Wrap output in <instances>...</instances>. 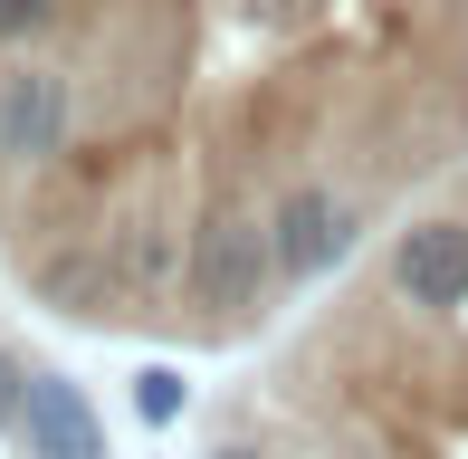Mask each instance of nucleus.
Here are the masks:
<instances>
[{
	"instance_id": "obj_1",
	"label": "nucleus",
	"mask_w": 468,
	"mask_h": 459,
	"mask_svg": "<svg viewBox=\"0 0 468 459\" xmlns=\"http://www.w3.org/2000/svg\"><path fill=\"white\" fill-rule=\"evenodd\" d=\"M268 287H278L268 220H249V211H229V201H210V211L191 220V268H182L191 326H201V336H239V326H259Z\"/></svg>"
},
{
	"instance_id": "obj_2",
	"label": "nucleus",
	"mask_w": 468,
	"mask_h": 459,
	"mask_svg": "<svg viewBox=\"0 0 468 459\" xmlns=\"http://www.w3.org/2000/svg\"><path fill=\"white\" fill-rule=\"evenodd\" d=\"M364 240V201L335 192V182H287L268 201V259H278V287H315L354 259Z\"/></svg>"
},
{
	"instance_id": "obj_3",
	"label": "nucleus",
	"mask_w": 468,
	"mask_h": 459,
	"mask_svg": "<svg viewBox=\"0 0 468 459\" xmlns=\"http://www.w3.org/2000/svg\"><path fill=\"white\" fill-rule=\"evenodd\" d=\"M401 316H459L468 306V220L459 211H431L392 240V268H382Z\"/></svg>"
},
{
	"instance_id": "obj_4",
	"label": "nucleus",
	"mask_w": 468,
	"mask_h": 459,
	"mask_svg": "<svg viewBox=\"0 0 468 459\" xmlns=\"http://www.w3.org/2000/svg\"><path fill=\"white\" fill-rule=\"evenodd\" d=\"M77 134V87L58 68H0V163L10 173H48Z\"/></svg>"
},
{
	"instance_id": "obj_5",
	"label": "nucleus",
	"mask_w": 468,
	"mask_h": 459,
	"mask_svg": "<svg viewBox=\"0 0 468 459\" xmlns=\"http://www.w3.org/2000/svg\"><path fill=\"white\" fill-rule=\"evenodd\" d=\"M19 450H29V459H115V450H105L96 402H87V383H77V373H58V364H29Z\"/></svg>"
},
{
	"instance_id": "obj_6",
	"label": "nucleus",
	"mask_w": 468,
	"mask_h": 459,
	"mask_svg": "<svg viewBox=\"0 0 468 459\" xmlns=\"http://www.w3.org/2000/svg\"><path fill=\"white\" fill-rule=\"evenodd\" d=\"M105 268H115V287H124V297L163 306V297H182V268H191V230H173L163 211H124L115 230H105Z\"/></svg>"
},
{
	"instance_id": "obj_7",
	"label": "nucleus",
	"mask_w": 468,
	"mask_h": 459,
	"mask_svg": "<svg viewBox=\"0 0 468 459\" xmlns=\"http://www.w3.org/2000/svg\"><path fill=\"white\" fill-rule=\"evenodd\" d=\"M38 297H48L58 316H77V326H105L124 306V287H115V268H105V249H68V259H38Z\"/></svg>"
},
{
	"instance_id": "obj_8",
	"label": "nucleus",
	"mask_w": 468,
	"mask_h": 459,
	"mask_svg": "<svg viewBox=\"0 0 468 459\" xmlns=\"http://www.w3.org/2000/svg\"><path fill=\"white\" fill-rule=\"evenodd\" d=\"M124 411H134L144 431H173L182 411H191V383H182V364H134V383H124Z\"/></svg>"
},
{
	"instance_id": "obj_9",
	"label": "nucleus",
	"mask_w": 468,
	"mask_h": 459,
	"mask_svg": "<svg viewBox=\"0 0 468 459\" xmlns=\"http://www.w3.org/2000/svg\"><path fill=\"white\" fill-rule=\"evenodd\" d=\"M68 19V0H0V48H29Z\"/></svg>"
},
{
	"instance_id": "obj_10",
	"label": "nucleus",
	"mask_w": 468,
	"mask_h": 459,
	"mask_svg": "<svg viewBox=\"0 0 468 459\" xmlns=\"http://www.w3.org/2000/svg\"><path fill=\"white\" fill-rule=\"evenodd\" d=\"M19 402H29V364L0 345V441H19Z\"/></svg>"
},
{
	"instance_id": "obj_11",
	"label": "nucleus",
	"mask_w": 468,
	"mask_h": 459,
	"mask_svg": "<svg viewBox=\"0 0 468 459\" xmlns=\"http://www.w3.org/2000/svg\"><path fill=\"white\" fill-rule=\"evenodd\" d=\"M210 459H268V450H249V441H229V450H210Z\"/></svg>"
}]
</instances>
